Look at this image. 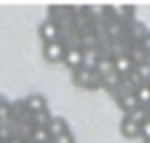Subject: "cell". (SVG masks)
Returning <instances> with one entry per match:
<instances>
[{"instance_id": "cell-1", "label": "cell", "mask_w": 150, "mask_h": 143, "mask_svg": "<svg viewBox=\"0 0 150 143\" xmlns=\"http://www.w3.org/2000/svg\"><path fill=\"white\" fill-rule=\"evenodd\" d=\"M73 73V84L77 88H86V90H95V88L102 86V77H99L95 70L91 68H84V66H80V68L71 70Z\"/></svg>"}, {"instance_id": "cell-2", "label": "cell", "mask_w": 150, "mask_h": 143, "mask_svg": "<svg viewBox=\"0 0 150 143\" xmlns=\"http://www.w3.org/2000/svg\"><path fill=\"white\" fill-rule=\"evenodd\" d=\"M64 49H66V44H62L60 40L44 42L42 44V57L49 64H57V62H62V57H64Z\"/></svg>"}, {"instance_id": "cell-3", "label": "cell", "mask_w": 150, "mask_h": 143, "mask_svg": "<svg viewBox=\"0 0 150 143\" xmlns=\"http://www.w3.org/2000/svg\"><path fill=\"white\" fill-rule=\"evenodd\" d=\"M38 35L42 42H55L60 40V24L55 20H44L40 27H38Z\"/></svg>"}, {"instance_id": "cell-4", "label": "cell", "mask_w": 150, "mask_h": 143, "mask_svg": "<svg viewBox=\"0 0 150 143\" xmlns=\"http://www.w3.org/2000/svg\"><path fill=\"white\" fill-rule=\"evenodd\" d=\"M62 62H64V66H69L71 70L80 68L82 66V46L77 44H71L64 49V57H62Z\"/></svg>"}, {"instance_id": "cell-5", "label": "cell", "mask_w": 150, "mask_h": 143, "mask_svg": "<svg viewBox=\"0 0 150 143\" xmlns=\"http://www.w3.org/2000/svg\"><path fill=\"white\" fill-rule=\"evenodd\" d=\"M102 55H104V51L99 49V44L97 46H88V49H82V66L95 70V66H97V62L102 60Z\"/></svg>"}, {"instance_id": "cell-6", "label": "cell", "mask_w": 150, "mask_h": 143, "mask_svg": "<svg viewBox=\"0 0 150 143\" xmlns=\"http://www.w3.org/2000/svg\"><path fill=\"white\" fill-rule=\"evenodd\" d=\"M22 106L29 110V115H35V112H40V110H47V99H44L40 92H33V95H29L22 101Z\"/></svg>"}, {"instance_id": "cell-7", "label": "cell", "mask_w": 150, "mask_h": 143, "mask_svg": "<svg viewBox=\"0 0 150 143\" xmlns=\"http://www.w3.org/2000/svg\"><path fill=\"white\" fill-rule=\"evenodd\" d=\"M112 64H115V73L119 75V77H128V75L132 73V62L128 60V55L126 53H122V55H115L112 57Z\"/></svg>"}, {"instance_id": "cell-8", "label": "cell", "mask_w": 150, "mask_h": 143, "mask_svg": "<svg viewBox=\"0 0 150 143\" xmlns=\"http://www.w3.org/2000/svg\"><path fill=\"white\" fill-rule=\"evenodd\" d=\"M126 55H128V60L132 62V66H139V64H144V62H150V55L141 49V44H130L126 49Z\"/></svg>"}, {"instance_id": "cell-9", "label": "cell", "mask_w": 150, "mask_h": 143, "mask_svg": "<svg viewBox=\"0 0 150 143\" xmlns=\"http://www.w3.org/2000/svg\"><path fill=\"white\" fill-rule=\"evenodd\" d=\"M47 132L51 134V139H53V137H57V134L71 132V130H69V123H66L62 117H51V121H49V125H47Z\"/></svg>"}, {"instance_id": "cell-10", "label": "cell", "mask_w": 150, "mask_h": 143, "mask_svg": "<svg viewBox=\"0 0 150 143\" xmlns=\"http://www.w3.org/2000/svg\"><path fill=\"white\" fill-rule=\"evenodd\" d=\"M119 132L126 139H137L139 137V123H135V121H130L128 117H124L122 123H119Z\"/></svg>"}, {"instance_id": "cell-11", "label": "cell", "mask_w": 150, "mask_h": 143, "mask_svg": "<svg viewBox=\"0 0 150 143\" xmlns=\"http://www.w3.org/2000/svg\"><path fill=\"white\" fill-rule=\"evenodd\" d=\"M115 70V64H112V57L108 55V53H104L102 55V60L97 62V66H95V73L99 75V77H104V75H108V73H112Z\"/></svg>"}, {"instance_id": "cell-12", "label": "cell", "mask_w": 150, "mask_h": 143, "mask_svg": "<svg viewBox=\"0 0 150 143\" xmlns=\"http://www.w3.org/2000/svg\"><path fill=\"white\" fill-rule=\"evenodd\" d=\"M132 95H135V99H137V104H139V106H144V108L150 106V84H141V86L137 88Z\"/></svg>"}, {"instance_id": "cell-13", "label": "cell", "mask_w": 150, "mask_h": 143, "mask_svg": "<svg viewBox=\"0 0 150 143\" xmlns=\"http://www.w3.org/2000/svg\"><path fill=\"white\" fill-rule=\"evenodd\" d=\"M119 84H122V77H119V75L115 73V70L102 77V86H104V88H108L110 92H115V90H117V88H119Z\"/></svg>"}, {"instance_id": "cell-14", "label": "cell", "mask_w": 150, "mask_h": 143, "mask_svg": "<svg viewBox=\"0 0 150 143\" xmlns=\"http://www.w3.org/2000/svg\"><path fill=\"white\" fill-rule=\"evenodd\" d=\"M49 121H51V115H49V110H40V112H35V115H31L33 128H47Z\"/></svg>"}, {"instance_id": "cell-15", "label": "cell", "mask_w": 150, "mask_h": 143, "mask_svg": "<svg viewBox=\"0 0 150 143\" xmlns=\"http://www.w3.org/2000/svg\"><path fill=\"white\" fill-rule=\"evenodd\" d=\"M128 119H130V121H135V123H144V121L146 119H148V108H144V106H137V108H132V110L130 112H128Z\"/></svg>"}, {"instance_id": "cell-16", "label": "cell", "mask_w": 150, "mask_h": 143, "mask_svg": "<svg viewBox=\"0 0 150 143\" xmlns=\"http://www.w3.org/2000/svg\"><path fill=\"white\" fill-rule=\"evenodd\" d=\"M135 73L144 79V84H150V62H144V64L135 66Z\"/></svg>"}, {"instance_id": "cell-17", "label": "cell", "mask_w": 150, "mask_h": 143, "mask_svg": "<svg viewBox=\"0 0 150 143\" xmlns=\"http://www.w3.org/2000/svg\"><path fill=\"white\" fill-rule=\"evenodd\" d=\"M51 143H75V137H73L71 132H64V134H57V137H53Z\"/></svg>"}, {"instance_id": "cell-18", "label": "cell", "mask_w": 150, "mask_h": 143, "mask_svg": "<svg viewBox=\"0 0 150 143\" xmlns=\"http://www.w3.org/2000/svg\"><path fill=\"white\" fill-rule=\"evenodd\" d=\"M139 137L144 141H150V119H146L144 123L139 125Z\"/></svg>"}, {"instance_id": "cell-19", "label": "cell", "mask_w": 150, "mask_h": 143, "mask_svg": "<svg viewBox=\"0 0 150 143\" xmlns=\"http://www.w3.org/2000/svg\"><path fill=\"white\" fill-rule=\"evenodd\" d=\"M139 44H141V49H144V51H146V53L150 55V31L146 33L144 37H141V42H139Z\"/></svg>"}, {"instance_id": "cell-20", "label": "cell", "mask_w": 150, "mask_h": 143, "mask_svg": "<svg viewBox=\"0 0 150 143\" xmlns=\"http://www.w3.org/2000/svg\"><path fill=\"white\" fill-rule=\"evenodd\" d=\"M5 143H24V141H22V139H18V137H9Z\"/></svg>"}, {"instance_id": "cell-21", "label": "cell", "mask_w": 150, "mask_h": 143, "mask_svg": "<svg viewBox=\"0 0 150 143\" xmlns=\"http://www.w3.org/2000/svg\"><path fill=\"white\" fill-rule=\"evenodd\" d=\"M144 143H150V141H144Z\"/></svg>"}]
</instances>
